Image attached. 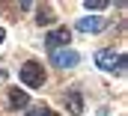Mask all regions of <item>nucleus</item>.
Segmentation results:
<instances>
[{"label": "nucleus", "instance_id": "nucleus-9", "mask_svg": "<svg viewBox=\"0 0 128 116\" xmlns=\"http://www.w3.org/2000/svg\"><path fill=\"white\" fill-rule=\"evenodd\" d=\"M110 0H84V6H86V12H101L104 6H107Z\"/></svg>", "mask_w": 128, "mask_h": 116}, {"label": "nucleus", "instance_id": "nucleus-11", "mask_svg": "<svg viewBox=\"0 0 128 116\" xmlns=\"http://www.w3.org/2000/svg\"><path fill=\"white\" fill-rule=\"evenodd\" d=\"M15 3H18V9H24V12L33 6V0H15Z\"/></svg>", "mask_w": 128, "mask_h": 116}, {"label": "nucleus", "instance_id": "nucleus-7", "mask_svg": "<svg viewBox=\"0 0 128 116\" xmlns=\"http://www.w3.org/2000/svg\"><path fill=\"white\" fill-rule=\"evenodd\" d=\"M27 104H30V98H27L24 89H9V107L21 110V107H27Z\"/></svg>", "mask_w": 128, "mask_h": 116}, {"label": "nucleus", "instance_id": "nucleus-6", "mask_svg": "<svg viewBox=\"0 0 128 116\" xmlns=\"http://www.w3.org/2000/svg\"><path fill=\"white\" fill-rule=\"evenodd\" d=\"M66 107H68L72 116H80L84 113V95H80L78 89H68V92H66Z\"/></svg>", "mask_w": 128, "mask_h": 116}, {"label": "nucleus", "instance_id": "nucleus-8", "mask_svg": "<svg viewBox=\"0 0 128 116\" xmlns=\"http://www.w3.org/2000/svg\"><path fill=\"white\" fill-rule=\"evenodd\" d=\"M36 21H39V27H48V24H54V9H39L36 12Z\"/></svg>", "mask_w": 128, "mask_h": 116}, {"label": "nucleus", "instance_id": "nucleus-10", "mask_svg": "<svg viewBox=\"0 0 128 116\" xmlns=\"http://www.w3.org/2000/svg\"><path fill=\"white\" fill-rule=\"evenodd\" d=\"M27 116H60V113H54L48 107H33V113H27Z\"/></svg>", "mask_w": 128, "mask_h": 116}, {"label": "nucleus", "instance_id": "nucleus-1", "mask_svg": "<svg viewBox=\"0 0 128 116\" xmlns=\"http://www.w3.org/2000/svg\"><path fill=\"white\" fill-rule=\"evenodd\" d=\"M96 66L104 68V72H113V68H116V72L122 74V72H125V54H116V51H110V48H107V51H98L96 54Z\"/></svg>", "mask_w": 128, "mask_h": 116}, {"label": "nucleus", "instance_id": "nucleus-3", "mask_svg": "<svg viewBox=\"0 0 128 116\" xmlns=\"http://www.w3.org/2000/svg\"><path fill=\"white\" fill-rule=\"evenodd\" d=\"M51 62L57 68H72V66L80 62V54L72 51V48H60V51H51Z\"/></svg>", "mask_w": 128, "mask_h": 116}, {"label": "nucleus", "instance_id": "nucleus-13", "mask_svg": "<svg viewBox=\"0 0 128 116\" xmlns=\"http://www.w3.org/2000/svg\"><path fill=\"white\" fill-rule=\"evenodd\" d=\"M3 80H6V72H3V68H0V84H3Z\"/></svg>", "mask_w": 128, "mask_h": 116}, {"label": "nucleus", "instance_id": "nucleus-12", "mask_svg": "<svg viewBox=\"0 0 128 116\" xmlns=\"http://www.w3.org/2000/svg\"><path fill=\"white\" fill-rule=\"evenodd\" d=\"M3 39H6V30H3V27H0V45H3Z\"/></svg>", "mask_w": 128, "mask_h": 116}, {"label": "nucleus", "instance_id": "nucleus-5", "mask_svg": "<svg viewBox=\"0 0 128 116\" xmlns=\"http://www.w3.org/2000/svg\"><path fill=\"white\" fill-rule=\"evenodd\" d=\"M107 27V18H98V15H90V18H80L78 21V30L80 33H101Z\"/></svg>", "mask_w": 128, "mask_h": 116}, {"label": "nucleus", "instance_id": "nucleus-2", "mask_svg": "<svg viewBox=\"0 0 128 116\" xmlns=\"http://www.w3.org/2000/svg\"><path fill=\"white\" fill-rule=\"evenodd\" d=\"M21 84L30 89H39L45 84V68H42V62H24L21 66Z\"/></svg>", "mask_w": 128, "mask_h": 116}, {"label": "nucleus", "instance_id": "nucleus-14", "mask_svg": "<svg viewBox=\"0 0 128 116\" xmlns=\"http://www.w3.org/2000/svg\"><path fill=\"white\" fill-rule=\"evenodd\" d=\"M116 6H125V0H116Z\"/></svg>", "mask_w": 128, "mask_h": 116}, {"label": "nucleus", "instance_id": "nucleus-4", "mask_svg": "<svg viewBox=\"0 0 128 116\" xmlns=\"http://www.w3.org/2000/svg\"><path fill=\"white\" fill-rule=\"evenodd\" d=\"M68 39H72V30L68 27H57L48 33V39H45V45H48V51H60L68 45Z\"/></svg>", "mask_w": 128, "mask_h": 116}]
</instances>
